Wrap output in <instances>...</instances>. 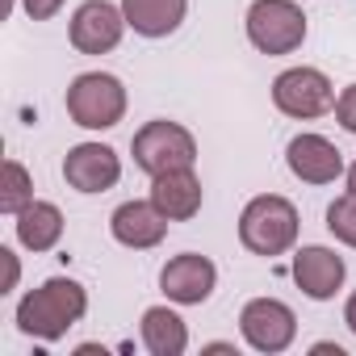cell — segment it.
Listing matches in <instances>:
<instances>
[{
    "label": "cell",
    "instance_id": "52a82bcc",
    "mask_svg": "<svg viewBox=\"0 0 356 356\" xmlns=\"http://www.w3.org/2000/svg\"><path fill=\"white\" fill-rule=\"evenodd\" d=\"M239 331H243V339H248L252 352L277 356V352H285L293 343L298 318H293V310L281 298H252L239 310Z\"/></svg>",
    "mask_w": 356,
    "mask_h": 356
},
{
    "label": "cell",
    "instance_id": "8992f818",
    "mask_svg": "<svg viewBox=\"0 0 356 356\" xmlns=\"http://www.w3.org/2000/svg\"><path fill=\"white\" fill-rule=\"evenodd\" d=\"M273 105L285 118L310 122V118H323L327 109H335V84L318 67H285L273 80Z\"/></svg>",
    "mask_w": 356,
    "mask_h": 356
},
{
    "label": "cell",
    "instance_id": "5bb4252c",
    "mask_svg": "<svg viewBox=\"0 0 356 356\" xmlns=\"http://www.w3.org/2000/svg\"><path fill=\"white\" fill-rule=\"evenodd\" d=\"M109 231L122 248H134V252H147V248H159L163 235H168V218L159 214V206L147 197V202H122L109 218Z\"/></svg>",
    "mask_w": 356,
    "mask_h": 356
},
{
    "label": "cell",
    "instance_id": "9a60e30c",
    "mask_svg": "<svg viewBox=\"0 0 356 356\" xmlns=\"http://www.w3.org/2000/svg\"><path fill=\"white\" fill-rule=\"evenodd\" d=\"M122 13L126 26L143 38H168L181 30L185 13H189V0H122Z\"/></svg>",
    "mask_w": 356,
    "mask_h": 356
},
{
    "label": "cell",
    "instance_id": "ba28073f",
    "mask_svg": "<svg viewBox=\"0 0 356 356\" xmlns=\"http://www.w3.org/2000/svg\"><path fill=\"white\" fill-rule=\"evenodd\" d=\"M214 285H218V268L210 256H197V252H181L159 268V289L176 306H202L214 293Z\"/></svg>",
    "mask_w": 356,
    "mask_h": 356
},
{
    "label": "cell",
    "instance_id": "ac0fdd59",
    "mask_svg": "<svg viewBox=\"0 0 356 356\" xmlns=\"http://www.w3.org/2000/svg\"><path fill=\"white\" fill-rule=\"evenodd\" d=\"M30 202H34V176L26 172L22 159H5V181H0V210L17 218Z\"/></svg>",
    "mask_w": 356,
    "mask_h": 356
},
{
    "label": "cell",
    "instance_id": "6da1fadb",
    "mask_svg": "<svg viewBox=\"0 0 356 356\" xmlns=\"http://www.w3.org/2000/svg\"><path fill=\"white\" fill-rule=\"evenodd\" d=\"M88 310V289L72 277H51L17 302V327L34 339H63Z\"/></svg>",
    "mask_w": 356,
    "mask_h": 356
},
{
    "label": "cell",
    "instance_id": "7402d4cb",
    "mask_svg": "<svg viewBox=\"0 0 356 356\" xmlns=\"http://www.w3.org/2000/svg\"><path fill=\"white\" fill-rule=\"evenodd\" d=\"M0 260H5V289H0V293H9V289H17V277H22V264H17V256H13L9 248H0Z\"/></svg>",
    "mask_w": 356,
    "mask_h": 356
},
{
    "label": "cell",
    "instance_id": "603a6c76",
    "mask_svg": "<svg viewBox=\"0 0 356 356\" xmlns=\"http://www.w3.org/2000/svg\"><path fill=\"white\" fill-rule=\"evenodd\" d=\"M343 323H348V331L356 335V289L348 293V302H343Z\"/></svg>",
    "mask_w": 356,
    "mask_h": 356
},
{
    "label": "cell",
    "instance_id": "d6986e66",
    "mask_svg": "<svg viewBox=\"0 0 356 356\" xmlns=\"http://www.w3.org/2000/svg\"><path fill=\"white\" fill-rule=\"evenodd\" d=\"M327 231H331L343 248H356V193H352V189L327 206Z\"/></svg>",
    "mask_w": 356,
    "mask_h": 356
},
{
    "label": "cell",
    "instance_id": "ffe728a7",
    "mask_svg": "<svg viewBox=\"0 0 356 356\" xmlns=\"http://www.w3.org/2000/svg\"><path fill=\"white\" fill-rule=\"evenodd\" d=\"M335 118L348 134H356V84H348L339 97H335Z\"/></svg>",
    "mask_w": 356,
    "mask_h": 356
},
{
    "label": "cell",
    "instance_id": "277c9868",
    "mask_svg": "<svg viewBox=\"0 0 356 356\" xmlns=\"http://www.w3.org/2000/svg\"><path fill=\"white\" fill-rule=\"evenodd\" d=\"M243 26L260 55H293L306 42V13L293 0H252Z\"/></svg>",
    "mask_w": 356,
    "mask_h": 356
},
{
    "label": "cell",
    "instance_id": "7c38bea8",
    "mask_svg": "<svg viewBox=\"0 0 356 356\" xmlns=\"http://www.w3.org/2000/svg\"><path fill=\"white\" fill-rule=\"evenodd\" d=\"M289 273H293V281H298V289H302L306 298L327 302V298H335V293L343 289L348 264H343V256H335L331 248L310 243V248H298V252H293Z\"/></svg>",
    "mask_w": 356,
    "mask_h": 356
},
{
    "label": "cell",
    "instance_id": "2e32d148",
    "mask_svg": "<svg viewBox=\"0 0 356 356\" xmlns=\"http://www.w3.org/2000/svg\"><path fill=\"white\" fill-rule=\"evenodd\" d=\"M138 331H143V348L151 356H185V348H189V327L172 306H147Z\"/></svg>",
    "mask_w": 356,
    "mask_h": 356
},
{
    "label": "cell",
    "instance_id": "4fadbf2b",
    "mask_svg": "<svg viewBox=\"0 0 356 356\" xmlns=\"http://www.w3.org/2000/svg\"><path fill=\"white\" fill-rule=\"evenodd\" d=\"M202 181L193 168H168L159 176H151V202L159 206V214L168 222H189L202 210Z\"/></svg>",
    "mask_w": 356,
    "mask_h": 356
},
{
    "label": "cell",
    "instance_id": "7a4b0ae2",
    "mask_svg": "<svg viewBox=\"0 0 356 356\" xmlns=\"http://www.w3.org/2000/svg\"><path fill=\"white\" fill-rule=\"evenodd\" d=\"M298 210L289 197L281 193H260L243 206L239 214V243L252 252V256H285L293 243H298Z\"/></svg>",
    "mask_w": 356,
    "mask_h": 356
},
{
    "label": "cell",
    "instance_id": "9c48e42d",
    "mask_svg": "<svg viewBox=\"0 0 356 356\" xmlns=\"http://www.w3.org/2000/svg\"><path fill=\"white\" fill-rule=\"evenodd\" d=\"M63 181L76 193H105L122 181V159L105 143H76L63 155Z\"/></svg>",
    "mask_w": 356,
    "mask_h": 356
},
{
    "label": "cell",
    "instance_id": "44dd1931",
    "mask_svg": "<svg viewBox=\"0 0 356 356\" xmlns=\"http://www.w3.org/2000/svg\"><path fill=\"white\" fill-rule=\"evenodd\" d=\"M26 5V13L34 17V22H51L59 9H63V0H22Z\"/></svg>",
    "mask_w": 356,
    "mask_h": 356
},
{
    "label": "cell",
    "instance_id": "5b68a950",
    "mask_svg": "<svg viewBox=\"0 0 356 356\" xmlns=\"http://www.w3.org/2000/svg\"><path fill=\"white\" fill-rule=\"evenodd\" d=\"M130 151H134V163L147 176H159L168 168H193L197 163V138L181 122H168V118H155L143 130H134Z\"/></svg>",
    "mask_w": 356,
    "mask_h": 356
},
{
    "label": "cell",
    "instance_id": "30bf717a",
    "mask_svg": "<svg viewBox=\"0 0 356 356\" xmlns=\"http://www.w3.org/2000/svg\"><path fill=\"white\" fill-rule=\"evenodd\" d=\"M126 34V13L109 0H84L72 13V47L80 55H109Z\"/></svg>",
    "mask_w": 356,
    "mask_h": 356
},
{
    "label": "cell",
    "instance_id": "cb8c5ba5",
    "mask_svg": "<svg viewBox=\"0 0 356 356\" xmlns=\"http://www.w3.org/2000/svg\"><path fill=\"white\" fill-rule=\"evenodd\" d=\"M348 189L356 193V159H352V168H348Z\"/></svg>",
    "mask_w": 356,
    "mask_h": 356
},
{
    "label": "cell",
    "instance_id": "e0dca14e",
    "mask_svg": "<svg viewBox=\"0 0 356 356\" xmlns=\"http://www.w3.org/2000/svg\"><path fill=\"white\" fill-rule=\"evenodd\" d=\"M63 239V210L55 202H30L22 214H17V243L26 252H51L59 248Z\"/></svg>",
    "mask_w": 356,
    "mask_h": 356
},
{
    "label": "cell",
    "instance_id": "3957f363",
    "mask_svg": "<svg viewBox=\"0 0 356 356\" xmlns=\"http://www.w3.org/2000/svg\"><path fill=\"white\" fill-rule=\"evenodd\" d=\"M67 118L84 130H113L126 118V88L109 72H84L67 84Z\"/></svg>",
    "mask_w": 356,
    "mask_h": 356
},
{
    "label": "cell",
    "instance_id": "8fae6325",
    "mask_svg": "<svg viewBox=\"0 0 356 356\" xmlns=\"http://www.w3.org/2000/svg\"><path fill=\"white\" fill-rule=\"evenodd\" d=\"M285 163L302 185H335L343 176V155L323 134H293L285 147Z\"/></svg>",
    "mask_w": 356,
    "mask_h": 356
}]
</instances>
